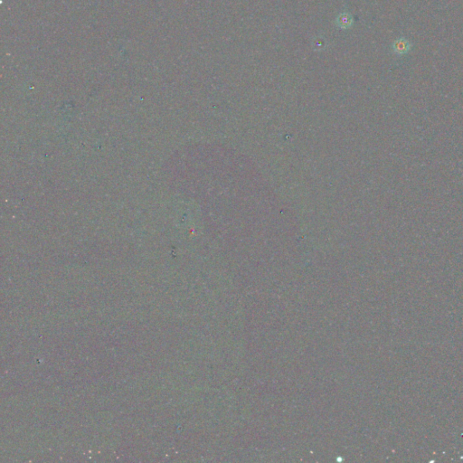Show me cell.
<instances>
[{"mask_svg": "<svg viewBox=\"0 0 463 463\" xmlns=\"http://www.w3.org/2000/svg\"><path fill=\"white\" fill-rule=\"evenodd\" d=\"M411 49V44L404 37L397 39L393 44V50L394 53L398 54H405L409 52Z\"/></svg>", "mask_w": 463, "mask_h": 463, "instance_id": "2", "label": "cell"}, {"mask_svg": "<svg viewBox=\"0 0 463 463\" xmlns=\"http://www.w3.org/2000/svg\"><path fill=\"white\" fill-rule=\"evenodd\" d=\"M353 17L350 13L347 12H343L340 13V15L337 17L336 19V24L340 29H348L350 28L353 24Z\"/></svg>", "mask_w": 463, "mask_h": 463, "instance_id": "1", "label": "cell"}]
</instances>
